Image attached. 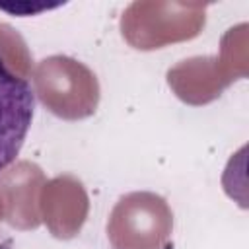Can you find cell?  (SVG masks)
Listing matches in <instances>:
<instances>
[{
	"instance_id": "2",
	"label": "cell",
	"mask_w": 249,
	"mask_h": 249,
	"mask_svg": "<svg viewBox=\"0 0 249 249\" xmlns=\"http://www.w3.org/2000/svg\"><path fill=\"white\" fill-rule=\"evenodd\" d=\"M51 8H56V6H29V4H16V6H6V4H0V10L4 12H10V14H16V16H33V14H39V12H45V10H51Z\"/></svg>"
},
{
	"instance_id": "1",
	"label": "cell",
	"mask_w": 249,
	"mask_h": 249,
	"mask_svg": "<svg viewBox=\"0 0 249 249\" xmlns=\"http://www.w3.org/2000/svg\"><path fill=\"white\" fill-rule=\"evenodd\" d=\"M35 113V91L0 56V173L21 152Z\"/></svg>"
}]
</instances>
